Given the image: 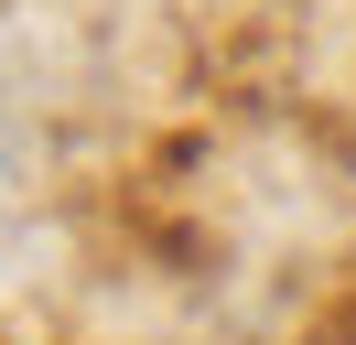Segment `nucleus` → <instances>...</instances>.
I'll return each mask as SVG.
<instances>
[{"instance_id":"nucleus-1","label":"nucleus","mask_w":356,"mask_h":345,"mask_svg":"<svg viewBox=\"0 0 356 345\" xmlns=\"http://www.w3.org/2000/svg\"><path fill=\"white\" fill-rule=\"evenodd\" d=\"M324 345H356V335H324Z\"/></svg>"}]
</instances>
